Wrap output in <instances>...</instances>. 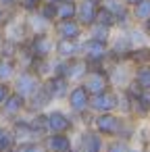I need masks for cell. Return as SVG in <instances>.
Wrapping results in <instances>:
<instances>
[{
    "mask_svg": "<svg viewBox=\"0 0 150 152\" xmlns=\"http://www.w3.org/2000/svg\"><path fill=\"white\" fill-rule=\"evenodd\" d=\"M81 58H86L90 63V67H104L110 61V48L106 42L83 38L81 40Z\"/></svg>",
    "mask_w": 150,
    "mask_h": 152,
    "instance_id": "1",
    "label": "cell"
},
{
    "mask_svg": "<svg viewBox=\"0 0 150 152\" xmlns=\"http://www.w3.org/2000/svg\"><path fill=\"white\" fill-rule=\"evenodd\" d=\"M46 113V125L48 133H73L77 129V119L69 110L63 108H48Z\"/></svg>",
    "mask_w": 150,
    "mask_h": 152,
    "instance_id": "2",
    "label": "cell"
},
{
    "mask_svg": "<svg viewBox=\"0 0 150 152\" xmlns=\"http://www.w3.org/2000/svg\"><path fill=\"white\" fill-rule=\"evenodd\" d=\"M2 31H4L7 42H9V44H15V46H23V44H27V40L31 38V34H29V29H27V23H25V15L19 13V11L11 17V21L4 25Z\"/></svg>",
    "mask_w": 150,
    "mask_h": 152,
    "instance_id": "3",
    "label": "cell"
},
{
    "mask_svg": "<svg viewBox=\"0 0 150 152\" xmlns=\"http://www.w3.org/2000/svg\"><path fill=\"white\" fill-rule=\"evenodd\" d=\"M88 71H90V63L81 56L71 58V61H59V65H56V75H63L73 86L81 83L83 77L88 75Z\"/></svg>",
    "mask_w": 150,
    "mask_h": 152,
    "instance_id": "4",
    "label": "cell"
},
{
    "mask_svg": "<svg viewBox=\"0 0 150 152\" xmlns=\"http://www.w3.org/2000/svg\"><path fill=\"white\" fill-rule=\"evenodd\" d=\"M42 83H44V79H42L34 69H21L19 75L15 77V81H13L11 86H13V92H17V94H21L23 98L29 100V98L42 88Z\"/></svg>",
    "mask_w": 150,
    "mask_h": 152,
    "instance_id": "5",
    "label": "cell"
},
{
    "mask_svg": "<svg viewBox=\"0 0 150 152\" xmlns=\"http://www.w3.org/2000/svg\"><path fill=\"white\" fill-rule=\"evenodd\" d=\"M121 106V90H106L102 94L92 96L90 100V113L92 115H102V113H119Z\"/></svg>",
    "mask_w": 150,
    "mask_h": 152,
    "instance_id": "6",
    "label": "cell"
},
{
    "mask_svg": "<svg viewBox=\"0 0 150 152\" xmlns=\"http://www.w3.org/2000/svg\"><path fill=\"white\" fill-rule=\"evenodd\" d=\"M29 48V52L34 54L36 61H44V58H54V50H56V38L54 34H38L31 36L25 44Z\"/></svg>",
    "mask_w": 150,
    "mask_h": 152,
    "instance_id": "7",
    "label": "cell"
},
{
    "mask_svg": "<svg viewBox=\"0 0 150 152\" xmlns=\"http://www.w3.org/2000/svg\"><path fill=\"white\" fill-rule=\"evenodd\" d=\"M81 86H83L92 96H96V94H102V92L110 90V88H113V83H110V75H108L106 65H104V67H90V71H88V75L83 77Z\"/></svg>",
    "mask_w": 150,
    "mask_h": 152,
    "instance_id": "8",
    "label": "cell"
},
{
    "mask_svg": "<svg viewBox=\"0 0 150 152\" xmlns=\"http://www.w3.org/2000/svg\"><path fill=\"white\" fill-rule=\"evenodd\" d=\"M90 100H92V94L81 83H77V86L71 88V92H69V96H67L65 102L69 106V113L75 115V119H81L83 115L90 113Z\"/></svg>",
    "mask_w": 150,
    "mask_h": 152,
    "instance_id": "9",
    "label": "cell"
},
{
    "mask_svg": "<svg viewBox=\"0 0 150 152\" xmlns=\"http://www.w3.org/2000/svg\"><path fill=\"white\" fill-rule=\"evenodd\" d=\"M106 137H102L92 127H81L75 140V152H104Z\"/></svg>",
    "mask_w": 150,
    "mask_h": 152,
    "instance_id": "10",
    "label": "cell"
},
{
    "mask_svg": "<svg viewBox=\"0 0 150 152\" xmlns=\"http://www.w3.org/2000/svg\"><path fill=\"white\" fill-rule=\"evenodd\" d=\"M27 115V98H23L21 94L13 92L9 96V100L0 106V121H4V123H11L19 117Z\"/></svg>",
    "mask_w": 150,
    "mask_h": 152,
    "instance_id": "11",
    "label": "cell"
},
{
    "mask_svg": "<svg viewBox=\"0 0 150 152\" xmlns=\"http://www.w3.org/2000/svg\"><path fill=\"white\" fill-rule=\"evenodd\" d=\"M52 34L56 40H83L86 38V27L77 19L69 21H56L52 27Z\"/></svg>",
    "mask_w": 150,
    "mask_h": 152,
    "instance_id": "12",
    "label": "cell"
},
{
    "mask_svg": "<svg viewBox=\"0 0 150 152\" xmlns=\"http://www.w3.org/2000/svg\"><path fill=\"white\" fill-rule=\"evenodd\" d=\"M71 88H73V83H71L69 79H65L63 75H52V77H48V79H44V90L48 92V96H50L52 102H63V100H67Z\"/></svg>",
    "mask_w": 150,
    "mask_h": 152,
    "instance_id": "13",
    "label": "cell"
},
{
    "mask_svg": "<svg viewBox=\"0 0 150 152\" xmlns=\"http://www.w3.org/2000/svg\"><path fill=\"white\" fill-rule=\"evenodd\" d=\"M98 11H100V0H77V17L75 19L88 29L96 23Z\"/></svg>",
    "mask_w": 150,
    "mask_h": 152,
    "instance_id": "14",
    "label": "cell"
},
{
    "mask_svg": "<svg viewBox=\"0 0 150 152\" xmlns=\"http://www.w3.org/2000/svg\"><path fill=\"white\" fill-rule=\"evenodd\" d=\"M44 144L48 152H73L75 137L73 133H48L44 137Z\"/></svg>",
    "mask_w": 150,
    "mask_h": 152,
    "instance_id": "15",
    "label": "cell"
},
{
    "mask_svg": "<svg viewBox=\"0 0 150 152\" xmlns=\"http://www.w3.org/2000/svg\"><path fill=\"white\" fill-rule=\"evenodd\" d=\"M54 56L59 61H71L81 56V40H56Z\"/></svg>",
    "mask_w": 150,
    "mask_h": 152,
    "instance_id": "16",
    "label": "cell"
},
{
    "mask_svg": "<svg viewBox=\"0 0 150 152\" xmlns=\"http://www.w3.org/2000/svg\"><path fill=\"white\" fill-rule=\"evenodd\" d=\"M25 23H27V29H29L31 36H38V34H52V27H54V23H50L40 11L27 13V15H25Z\"/></svg>",
    "mask_w": 150,
    "mask_h": 152,
    "instance_id": "17",
    "label": "cell"
},
{
    "mask_svg": "<svg viewBox=\"0 0 150 152\" xmlns=\"http://www.w3.org/2000/svg\"><path fill=\"white\" fill-rule=\"evenodd\" d=\"M19 71H21V67H19L15 56L0 54V81L2 83H13L15 77L19 75Z\"/></svg>",
    "mask_w": 150,
    "mask_h": 152,
    "instance_id": "18",
    "label": "cell"
},
{
    "mask_svg": "<svg viewBox=\"0 0 150 152\" xmlns=\"http://www.w3.org/2000/svg\"><path fill=\"white\" fill-rule=\"evenodd\" d=\"M15 148H17V137L11 125L0 121V152H15Z\"/></svg>",
    "mask_w": 150,
    "mask_h": 152,
    "instance_id": "19",
    "label": "cell"
},
{
    "mask_svg": "<svg viewBox=\"0 0 150 152\" xmlns=\"http://www.w3.org/2000/svg\"><path fill=\"white\" fill-rule=\"evenodd\" d=\"M115 29L113 27H106V25H100V23H94L92 27L86 29V38H92V40H98V42H110Z\"/></svg>",
    "mask_w": 150,
    "mask_h": 152,
    "instance_id": "20",
    "label": "cell"
},
{
    "mask_svg": "<svg viewBox=\"0 0 150 152\" xmlns=\"http://www.w3.org/2000/svg\"><path fill=\"white\" fill-rule=\"evenodd\" d=\"M131 19L138 25H144L150 21V0H140L135 7H131Z\"/></svg>",
    "mask_w": 150,
    "mask_h": 152,
    "instance_id": "21",
    "label": "cell"
},
{
    "mask_svg": "<svg viewBox=\"0 0 150 152\" xmlns=\"http://www.w3.org/2000/svg\"><path fill=\"white\" fill-rule=\"evenodd\" d=\"M133 83H138L142 90L150 92V63H144V65H138V67H135Z\"/></svg>",
    "mask_w": 150,
    "mask_h": 152,
    "instance_id": "22",
    "label": "cell"
},
{
    "mask_svg": "<svg viewBox=\"0 0 150 152\" xmlns=\"http://www.w3.org/2000/svg\"><path fill=\"white\" fill-rule=\"evenodd\" d=\"M131 146H133V142H129V140L113 137V140H106L104 152H131Z\"/></svg>",
    "mask_w": 150,
    "mask_h": 152,
    "instance_id": "23",
    "label": "cell"
},
{
    "mask_svg": "<svg viewBox=\"0 0 150 152\" xmlns=\"http://www.w3.org/2000/svg\"><path fill=\"white\" fill-rule=\"evenodd\" d=\"M15 152H48L44 140H38V142H27V144H17Z\"/></svg>",
    "mask_w": 150,
    "mask_h": 152,
    "instance_id": "24",
    "label": "cell"
},
{
    "mask_svg": "<svg viewBox=\"0 0 150 152\" xmlns=\"http://www.w3.org/2000/svg\"><path fill=\"white\" fill-rule=\"evenodd\" d=\"M46 2V0H19V13L27 15V13H36L40 11V7Z\"/></svg>",
    "mask_w": 150,
    "mask_h": 152,
    "instance_id": "25",
    "label": "cell"
},
{
    "mask_svg": "<svg viewBox=\"0 0 150 152\" xmlns=\"http://www.w3.org/2000/svg\"><path fill=\"white\" fill-rule=\"evenodd\" d=\"M40 13L50 21V23H56V4H50V2H44L40 7Z\"/></svg>",
    "mask_w": 150,
    "mask_h": 152,
    "instance_id": "26",
    "label": "cell"
},
{
    "mask_svg": "<svg viewBox=\"0 0 150 152\" xmlns=\"http://www.w3.org/2000/svg\"><path fill=\"white\" fill-rule=\"evenodd\" d=\"M13 94V86L11 83H2L0 81V106H2L7 100H9V96Z\"/></svg>",
    "mask_w": 150,
    "mask_h": 152,
    "instance_id": "27",
    "label": "cell"
},
{
    "mask_svg": "<svg viewBox=\"0 0 150 152\" xmlns=\"http://www.w3.org/2000/svg\"><path fill=\"white\" fill-rule=\"evenodd\" d=\"M17 11H9V9H4V7H0V29H4V25L11 21V17L15 15Z\"/></svg>",
    "mask_w": 150,
    "mask_h": 152,
    "instance_id": "28",
    "label": "cell"
},
{
    "mask_svg": "<svg viewBox=\"0 0 150 152\" xmlns=\"http://www.w3.org/2000/svg\"><path fill=\"white\" fill-rule=\"evenodd\" d=\"M0 7L9 11H19V0H0Z\"/></svg>",
    "mask_w": 150,
    "mask_h": 152,
    "instance_id": "29",
    "label": "cell"
},
{
    "mask_svg": "<svg viewBox=\"0 0 150 152\" xmlns=\"http://www.w3.org/2000/svg\"><path fill=\"white\" fill-rule=\"evenodd\" d=\"M4 44H7V38H4V31L0 29V52H2V48H4Z\"/></svg>",
    "mask_w": 150,
    "mask_h": 152,
    "instance_id": "30",
    "label": "cell"
},
{
    "mask_svg": "<svg viewBox=\"0 0 150 152\" xmlns=\"http://www.w3.org/2000/svg\"><path fill=\"white\" fill-rule=\"evenodd\" d=\"M123 2H125L127 7H135V4L140 2V0H123Z\"/></svg>",
    "mask_w": 150,
    "mask_h": 152,
    "instance_id": "31",
    "label": "cell"
},
{
    "mask_svg": "<svg viewBox=\"0 0 150 152\" xmlns=\"http://www.w3.org/2000/svg\"><path fill=\"white\" fill-rule=\"evenodd\" d=\"M142 27H144V31H146V34H148V38H150V21H146Z\"/></svg>",
    "mask_w": 150,
    "mask_h": 152,
    "instance_id": "32",
    "label": "cell"
},
{
    "mask_svg": "<svg viewBox=\"0 0 150 152\" xmlns=\"http://www.w3.org/2000/svg\"><path fill=\"white\" fill-rule=\"evenodd\" d=\"M46 2H50V4H56V2H61V0H46Z\"/></svg>",
    "mask_w": 150,
    "mask_h": 152,
    "instance_id": "33",
    "label": "cell"
},
{
    "mask_svg": "<svg viewBox=\"0 0 150 152\" xmlns=\"http://www.w3.org/2000/svg\"><path fill=\"white\" fill-rule=\"evenodd\" d=\"M148 150H150V148H148Z\"/></svg>",
    "mask_w": 150,
    "mask_h": 152,
    "instance_id": "34",
    "label": "cell"
}]
</instances>
